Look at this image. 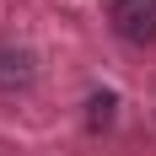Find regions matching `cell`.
Masks as SVG:
<instances>
[{"label": "cell", "mask_w": 156, "mask_h": 156, "mask_svg": "<svg viewBox=\"0 0 156 156\" xmlns=\"http://www.w3.org/2000/svg\"><path fill=\"white\" fill-rule=\"evenodd\" d=\"M32 54L16 43H0V92H16V86H32Z\"/></svg>", "instance_id": "cell-2"}, {"label": "cell", "mask_w": 156, "mask_h": 156, "mask_svg": "<svg viewBox=\"0 0 156 156\" xmlns=\"http://www.w3.org/2000/svg\"><path fill=\"white\" fill-rule=\"evenodd\" d=\"M108 22L124 43H156V0H113Z\"/></svg>", "instance_id": "cell-1"}]
</instances>
